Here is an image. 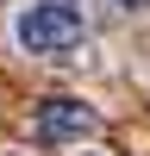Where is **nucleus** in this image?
Returning a JSON list of instances; mask_svg holds the SVG:
<instances>
[{"mask_svg": "<svg viewBox=\"0 0 150 156\" xmlns=\"http://www.w3.org/2000/svg\"><path fill=\"white\" fill-rule=\"evenodd\" d=\"M81 6L75 0H38V6L19 12V25H12V37H19L31 56H62V50L81 44Z\"/></svg>", "mask_w": 150, "mask_h": 156, "instance_id": "f257e3e1", "label": "nucleus"}, {"mask_svg": "<svg viewBox=\"0 0 150 156\" xmlns=\"http://www.w3.org/2000/svg\"><path fill=\"white\" fill-rule=\"evenodd\" d=\"M94 125H100V112L88 100H75V94L38 100V137L44 144H81V137H94Z\"/></svg>", "mask_w": 150, "mask_h": 156, "instance_id": "f03ea898", "label": "nucleus"}, {"mask_svg": "<svg viewBox=\"0 0 150 156\" xmlns=\"http://www.w3.org/2000/svg\"><path fill=\"white\" fill-rule=\"evenodd\" d=\"M88 156H100V150H88Z\"/></svg>", "mask_w": 150, "mask_h": 156, "instance_id": "20e7f679", "label": "nucleus"}, {"mask_svg": "<svg viewBox=\"0 0 150 156\" xmlns=\"http://www.w3.org/2000/svg\"><path fill=\"white\" fill-rule=\"evenodd\" d=\"M112 6H119V12H144V0H112Z\"/></svg>", "mask_w": 150, "mask_h": 156, "instance_id": "7ed1b4c3", "label": "nucleus"}]
</instances>
